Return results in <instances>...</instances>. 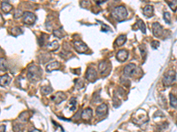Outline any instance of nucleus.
Returning a JSON list of instances; mask_svg holds the SVG:
<instances>
[{"instance_id":"1","label":"nucleus","mask_w":177,"mask_h":132,"mask_svg":"<svg viewBox=\"0 0 177 132\" xmlns=\"http://www.w3.org/2000/svg\"><path fill=\"white\" fill-rule=\"evenodd\" d=\"M43 75L42 69L35 64H32L29 66L27 70V79H29L31 82H37L39 79H41Z\"/></svg>"},{"instance_id":"2","label":"nucleus","mask_w":177,"mask_h":132,"mask_svg":"<svg viewBox=\"0 0 177 132\" xmlns=\"http://www.w3.org/2000/svg\"><path fill=\"white\" fill-rule=\"evenodd\" d=\"M111 15L117 21H122V20H124L127 17V12L126 7L123 6V5H120V6L115 7L112 11Z\"/></svg>"},{"instance_id":"3","label":"nucleus","mask_w":177,"mask_h":132,"mask_svg":"<svg viewBox=\"0 0 177 132\" xmlns=\"http://www.w3.org/2000/svg\"><path fill=\"white\" fill-rule=\"evenodd\" d=\"M176 72L174 71V70H169L167 72L165 73L163 79H162V82H163V85L165 86H169L171 85L174 81L176 80Z\"/></svg>"},{"instance_id":"4","label":"nucleus","mask_w":177,"mask_h":132,"mask_svg":"<svg viewBox=\"0 0 177 132\" xmlns=\"http://www.w3.org/2000/svg\"><path fill=\"white\" fill-rule=\"evenodd\" d=\"M36 20V16L35 13L30 12H25L22 16V21L26 25H33Z\"/></svg>"},{"instance_id":"5","label":"nucleus","mask_w":177,"mask_h":132,"mask_svg":"<svg viewBox=\"0 0 177 132\" xmlns=\"http://www.w3.org/2000/svg\"><path fill=\"white\" fill-rule=\"evenodd\" d=\"M152 34L155 37H160L163 34V27L158 22H154L152 25Z\"/></svg>"},{"instance_id":"6","label":"nucleus","mask_w":177,"mask_h":132,"mask_svg":"<svg viewBox=\"0 0 177 132\" xmlns=\"http://www.w3.org/2000/svg\"><path fill=\"white\" fill-rule=\"evenodd\" d=\"M75 50L78 53H84L88 51V46L81 41H76L74 42Z\"/></svg>"},{"instance_id":"7","label":"nucleus","mask_w":177,"mask_h":132,"mask_svg":"<svg viewBox=\"0 0 177 132\" xmlns=\"http://www.w3.org/2000/svg\"><path fill=\"white\" fill-rule=\"evenodd\" d=\"M86 79L90 82H95L97 79V71L94 68H89L86 71Z\"/></svg>"},{"instance_id":"8","label":"nucleus","mask_w":177,"mask_h":132,"mask_svg":"<svg viewBox=\"0 0 177 132\" xmlns=\"http://www.w3.org/2000/svg\"><path fill=\"white\" fill-rule=\"evenodd\" d=\"M66 99H67V96H66V94H65L63 92H58V93L51 98V100L55 102V104H59L60 102L64 101Z\"/></svg>"},{"instance_id":"9","label":"nucleus","mask_w":177,"mask_h":132,"mask_svg":"<svg viewBox=\"0 0 177 132\" xmlns=\"http://www.w3.org/2000/svg\"><path fill=\"white\" fill-rule=\"evenodd\" d=\"M136 70V65L135 63H129V64H127L126 67L124 68L123 74L126 77H129L131 75H133V73L135 72Z\"/></svg>"},{"instance_id":"10","label":"nucleus","mask_w":177,"mask_h":132,"mask_svg":"<svg viewBox=\"0 0 177 132\" xmlns=\"http://www.w3.org/2000/svg\"><path fill=\"white\" fill-rule=\"evenodd\" d=\"M128 57V52L126 50H121L116 54V58L119 62H125Z\"/></svg>"},{"instance_id":"11","label":"nucleus","mask_w":177,"mask_h":132,"mask_svg":"<svg viewBox=\"0 0 177 132\" xmlns=\"http://www.w3.org/2000/svg\"><path fill=\"white\" fill-rule=\"evenodd\" d=\"M92 114H93L92 109L90 108V107H88V108H86V109H84V110L82 111L81 117L83 120H85V121H89V120L92 117Z\"/></svg>"},{"instance_id":"12","label":"nucleus","mask_w":177,"mask_h":132,"mask_svg":"<svg viewBox=\"0 0 177 132\" xmlns=\"http://www.w3.org/2000/svg\"><path fill=\"white\" fill-rule=\"evenodd\" d=\"M107 110H108V106H107V105L104 104V103H103V104H100V105L97 107L96 112H97V114H98V115L103 116V115L106 114Z\"/></svg>"},{"instance_id":"13","label":"nucleus","mask_w":177,"mask_h":132,"mask_svg":"<svg viewBox=\"0 0 177 132\" xmlns=\"http://www.w3.org/2000/svg\"><path fill=\"white\" fill-rule=\"evenodd\" d=\"M59 67H60V63L59 62H57V61L52 62V63L46 65V71L47 72H51L52 71L58 70Z\"/></svg>"},{"instance_id":"14","label":"nucleus","mask_w":177,"mask_h":132,"mask_svg":"<svg viewBox=\"0 0 177 132\" xmlns=\"http://www.w3.org/2000/svg\"><path fill=\"white\" fill-rule=\"evenodd\" d=\"M12 10H13V5H12V4H10L7 3V2H2V3H1V11H2L4 13L7 14V13H9Z\"/></svg>"},{"instance_id":"15","label":"nucleus","mask_w":177,"mask_h":132,"mask_svg":"<svg viewBox=\"0 0 177 132\" xmlns=\"http://www.w3.org/2000/svg\"><path fill=\"white\" fill-rule=\"evenodd\" d=\"M11 80H12V78L9 76V75H2L1 77H0V85H1V86L3 87V86H6L7 85H9L10 84V82H11Z\"/></svg>"},{"instance_id":"16","label":"nucleus","mask_w":177,"mask_h":132,"mask_svg":"<svg viewBox=\"0 0 177 132\" xmlns=\"http://www.w3.org/2000/svg\"><path fill=\"white\" fill-rule=\"evenodd\" d=\"M144 14L148 18H151L152 16H153V7L152 5H146L144 8Z\"/></svg>"},{"instance_id":"17","label":"nucleus","mask_w":177,"mask_h":132,"mask_svg":"<svg viewBox=\"0 0 177 132\" xmlns=\"http://www.w3.org/2000/svg\"><path fill=\"white\" fill-rule=\"evenodd\" d=\"M127 36L124 34H121L120 35L117 39H116V42H115V44L118 46V47H121L125 42H126Z\"/></svg>"},{"instance_id":"18","label":"nucleus","mask_w":177,"mask_h":132,"mask_svg":"<svg viewBox=\"0 0 177 132\" xmlns=\"http://www.w3.org/2000/svg\"><path fill=\"white\" fill-rule=\"evenodd\" d=\"M47 47H48V50H50L51 51H56V50H59V44L57 41H53L47 45Z\"/></svg>"},{"instance_id":"19","label":"nucleus","mask_w":177,"mask_h":132,"mask_svg":"<svg viewBox=\"0 0 177 132\" xmlns=\"http://www.w3.org/2000/svg\"><path fill=\"white\" fill-rule=\"evenodd\" d=\"M167 3V4H168V6L171 8V10L173 11V12H176L177 10V0H165Z\"/></svg>"},{"instance_id":"20","label":"nucleus","mask_w":177,"mask_h":132,"mask_svg":"<svg viewBox=\"0 0 177 132\" xmlns=\"http://www.w3.org/2000/svg\"><path fill=\"white\" fill-rule=\"evenodd\" d=\"M53 35L57 38H63L65 36V33L63 32L62 28L53 30Z\"/></svg>"},{"instance_id":"21","label":"nucleus","mask_w":177,"mask_h":132,"mask_svg":"<svg viewBox=\"0 0 177 132\" xmlns=\"http://www.w3.org/2000/svg\"><path fill=\"white\" fill-rule=\"evenodd\" d=\"M137 26H138V28L142 31L143 34H145V33H146V26H145V24H144V22L142 20H140V19L137 20Z\"/></svg>"},{"instance_id":"22","label":"nucleus","mask_w":177,"mask_h":132,"mask_svg":"<svg viewBox=\"0 0 177 132\" xmlns=\"http://www.w3.org/2000/svg\"><path fill=\"white\" fill-rule=\"evenodd\" d=\"M107 68H108V66H107L106 62H101L99 63V65H98V70H99V71L101 72L102 74L107 70Z\"/></svg>"},{"instance_id":"23","label":"nucleus","mask_w":177,"mask_h":132,"mask_svg":"<svg viewBox=\"0 0 177 132\" xmlns=\"http://www.w3.org/2000/svg\"><path fill=\"white\" fill-rule=\"evenodd\" d=\"M68 107L70 108L71 111H75L76 107V99L75 98H71L70 99V101H69V104H68Z\"/></svg>"},{"instance_id":"24","label":"nucleus","mask_w":177,"mask_h":132,"mask_svg":"<svg viewBox=\"0 0 177 132\" xmlns=\"http://www.w3.org/2000/svg\"><path fill=\"white\" fill-rule=\"evenodd\" d=\"M41 92L44 95H47L52 92V89H51V86H43L41 88Z\"/></svg>"},{"instance_id":"25","label":"nucleus","mask_w":177,"mask_h":132,"mask_svg":"<svg viewBox=\"0 0 177 132\" xmlns=\"http://www.w3.org/2000/svg\"><path fill=\"white\" fill-rule=\"evenodd\" d=\"M170 104L174 108L177 109V98L173 94H170Z\"/></svg>"},{"instance_id":"26","label":"nucleus","mask_w":177,"mask_h":132,"mask_svg":"<svg viewBox=\"0 0 177 132\" xmlns=\"http://www.w3.org/2000/svg\"><path fill=\"white\" fill-rule=\"evenodd\" d=\"M139 50H140V53L143 56L144 59H145L146 57V55H147V50H146V47L144 45H140L139 46Z\"/></svg>"},{"instance_id":"27","label":"nucleus","mask_w":177,"mask_h":132,"mask_svg":"<svg viewBox=\"0 0 177 132\" xmlns=\"http://www.w3.org/2000/svg\"><path fill=\"white\" fill-rule=\"evenodd\" d=\"M0 63H1V71L3 72H4V71H7V66H6V63H5V60L4 59V58H1L0 59Z\"/></svg>"},{"instance_id":"28","label":"nucleus","mask_w":177,"mask_h":132,"mask_svg":"<svg viewBox=\"0 0 177 132\" xmlns=\"http://www.w3.org/2000/svg\"><path fill=\"white\" fill-rule=\"evenodd\" d=\"M164 20H165L166 23H167V24L171 23V16H170L169 12H164Z\"/></svg>"},{"instance_id":"29","label":"nucleus","mask_w":177,"mask_h":132,"mask_svg":"<svg viewBox=\"0 0 177 132\" xmlns=\"http://www.w3.org/2000/svg\"><path fill=\"white\" fill-rule=\"evenodd\" d=\"M23 13H24V12H22L21 10H17V11L14 12V14H13V18H14V19L21 18V17H22V16H23Z\"/></svg>"},{"instance_id":"30","label":"nucleus","mask_w":177,"mask_h":132,"mask_svg":"<svg viewBox=\"0 0 177 132\" xmlns=\"http://www.w3.org/2000/svg\"><path fill=\"white\" fill-rule=\"evenodd\" d=\"M151 45H152V49L156 50V49H158V48L159 47L160 44H159V42H158V41H152Z\"/></svg>"},{"instance_id":"31","label":"nucleus","mask_w":177,"mask_h":132,"mask_svg":"<svg viewBox=\"0 0 177 132\" xmlns=\"http://www.w3.org/2000/svg\"><path fill=\"white\" fill-rule=\"evenodd\" d=\"M16 32V34H22V30L20 28V27H14L12 29V33H15Z\"/></svg>"},{"instance_id":"32","label":"nucleus","mask_w":177,"mask_h":132,"mask_svg":"<svg viewBox=\"0 0 177 132\" xmlns=\"http://www.w3.org/2000/svg\"><path fill=\"white\" fill-rule=\"evenodd\" d=\"M95 2H96V4H101L103 3H104V2H106L107 0H94Z\"/></svg>"},{"instance_id":"33","label":"nucleus","mask_w":177,"mask_h":132,"mask_svg":"<svg viewBox=\"0 0 177 132\" xmlns=\"http://www.w3.org/2000/svg\"><path fill=\"white\" fill-rule=\"evenodd\" d=\"M5 130V127H4V125H1V131H4Z\"/></svg>"}]
</instances>
